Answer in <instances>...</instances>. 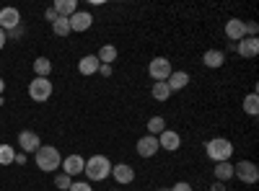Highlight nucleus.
I'll return each mask as SVG.
<instances>
[{"mask_svg": "<svg viewBox=\"0 0 259 191\" xmlns=\"http://www.w3.org/2000/svg\"><path fill=\"white\" fill-rule=\"evenodd\" d=\"M158 191H168V188H158Z\"/></svg>", "mask_w": 259, "mask_h": 191, "instance_id": "obj_39", "label": "nucleus"}, {"mask_svg": "<svg viewBox=\"0 0 259 191\" xmlns=\"http://www.w3.org/2000/svg\"><path fill=\"white\" fill-rule=\"evenodd\" d=\"M112 176L119 186H127V183H133L135 181V171H133V165H127V163H117L112 165Z\"/></svg>", "mask_w": 259, "mask_h": 191, "instance_id": "obj_14", "label": "nucleus"}, {"mask_svg": "<svg viewBox=\"0 0 259 191\" xmlns=\"http://www.w3.org/2000/svg\"><path fill=\"white\" fill-rule=\"evenodd\" d=\"M158 147H161V150H166V153H177L179 147H182V135L174 132V130H163L158 135Z\"/></svg>", "mask_w": 259, "mask_h": 191, "instance_id": "obj_7", "label": "nucleus"}, {"mask_svg": "<svg viewBox=\"0 0 259 191\" xmlns=\"http://www.w3.org/2000/svg\"><path fill=\"white\" fill-rule=\"evenodd\" d=\"M55 13L57 16H62V18H70L75 11H78V3H75V0H55Z\"/></svg>", "mask_w": 259, "mask_h": 191, "instance_id": "obj_19", "label": "nucleus"}, {"mask_svg": "<svg viewBox=\"0 0 259 191\" xmlns=\"http://www.w3.org/2000/svg\"><path fill=\"white\" fill-rule=\"evenodd\" d=\"M205 153H207V158H210L212 163H226V160H231V155H233V142L226 140V137H212V140L205 145Z\"/></svg>", "mask_w": 259, "mask_h": 191, "instance_id": "obj_3", "label": "nucleus"}, {"mask_svg": "<svg viewBox=\"0 0 259 191\" xmlns=\"http://www.w3.org/2000/svg\"><path fill=\"white\" fill-rule=\"evenodd\" d=\"M145 126H148V135L158 137V135H161V132L166 130V119H163V116H150Z\"/></svg>", "mask_w": 259, "mask_h": 191, "instance_id": "obj_23", "label": "nucleus"}, {"mask_svg": "<svg viewBox=\"0 0 259 191\" xmlns=\"http://www.w3.org/2000/svg\"><path fill=\"white\" fill-rule=\"evenodd\" d=\"M18 26H21L18 8H0V29H3V31H13Z\"/></svg>", "mask_w": 259, "mask_h": 191, "instance_id": "obj_9", "label": "nucleus"}, {"mask_svg": "<svg viewBox=\"0 0 259 191\" xmlns=\"http://www.w3.org/2000/svg\"><path fill=\"white\" fill-rule=\"evenodd\" d=\"M210 191H226V183H221V181H215V183L210 186Z\"/></svg>", "mask_w": 259, "mask_h": 191, "instance_id": "obj_34", "label": "nucleus"}, {"mask_svg": "<svg viewBox=\"0 0 259 191\" xmlns=\"http://www.w3.org/2000/svg\"><path fill=\"white\" fill-rule=\"evenodd\" d=\"M16 165H24L26 163V153H16V160H13Z\"/></svg>", "mask_w": 259, "mask_h": 191, "instance_id": "obj_33", "label": "nucleus"}, {"mask_svg": "<svg viewBox=\"0 0 259 191\" xmlns=\"http://www.w3.org/2000/svg\"><path fill=\"white\" fill-rule=\"evenodd\" d=\"M168 191H194V188H192L187 181H179V183H174V186H171Z\"/></svg>", "mask_w": 259, "mask_h": 191, "instance_id": "obj_30", "label": "nucleus"}, {"mask_svg": "<svg viewBox=\"0 0 259 191\" xmlns=\"http://www.w3.org/2000/svg\"><path fill=\"white\" fill-rule=\"evenodd\" d=\"M226 36L231 41H241L244 39V21L241 18H228L226 21Z\"/></svg>", "mask_w": 259, "mask_h": 191, "instance_id": "obj_18", "label": "nucleus"}, {"mask_svg": "<svg viewBox=\"0 0 259 191\" xmlns=\"http://www.w3.org/2000/svg\"><path fill=\"white\" fill-rule=\"evenodd\" d=\"M231 178H233V163H231V160L215 163V181L226 183V181H231Z\"/></svg>", "mask_w": 259, "mask_h": 191, "instance_id": "obj_20", "label": "nucleus"}, {"mask_svg": "<svg viewBox=\"0 0 259 191\" xmlns=\"http://www.w3.org/2000/svg\"><path fill=\"white\" fill-rule=\"evenodd\" d=\"M150 96H153L156 101H168V96H171V88L166 86V83H153V88H150Z\"/></svg>", "mask_w": 259, "mask_h": 191, "instance_id": "obj_25", "label": "nucleus"}, {"mask_svg": "<svg viewBox=\"0 0 259 191\" xmlns=\"http://www.w3.org/2000/svg\"><path fill=\"white\" fill-rule=\"evenodd\" d=\"M62 173L65 176H78V173H83V168H85V160L80 158V155H68V158H62Z\"/></svg>", "mask_w": 259, "mask_h": 191, "instance_id": "obj_13", "label": "nucleus"}, {"mask_svg": "<svg viewBox=\"0 0 259 191\" xmlns=\"http://www.w3.org/2000/svg\"><path fill=\"white\" fill-rule=\"evenodd\" d=\"M244 111H246L249 116H256V114H259V96H256L254 91L244 98Z\"/></svg>", "mask_w": 259, "mask_h": 191, "instance_id": "obj_26", "label": "nucleus"}, {"mask_svg": "<svg viewBox=\"0 0 259 191\" xmlns=\"http://www.w3.org/2000/svg\"><path fill=\"white\" fill-rule=\"evenodd\" d=\"M171 73H174V68H171V62H168L166 57H153V59H150V65H148V75L153 78L156 83H166Z\"/></svg>", "mask_w": 259, "mask_h": 191, "instance_id": "obj_6", "label": "nucleus"}, {"mask_svg": "<svg viewBox=\"0 0 259 191\" xmlns=\"http://www.w3.org/2000/svg\"><path fill=\"white\" fill-rule=\"evenodd\" d=\"M236 52L246 59L256 57L259 54V36H244L241 41H236Z\"/></svg>", "mask_w": 259, "mask_h": 191, "instance_id": "obj_11", "label": "nucleus"}, {"mask_svg": "<svg viewBox=\"0 0 259 191\" xmlns=\"http://www.w3.org/2000/svg\"><path fill=\"white\" fill-rule=\"evenodd\" d=\"M45 18H47V21H55V18H57V13H55V8H47V13H45Z\"/></svg>", "mask_w": 259, "mask_h": 191, "instance_id": "obj_35", "label": "nucleus"}, {"mask_svg": "<svg viewBox=\"0 0 259 191\" xmlns=\"http://www.w3.org/2000/svg\"><path fill=\"white\" fill-rule=\"evenodd\" d=\"M34 155H36V165H39L41 173H55L57 168L62 165V155H60L57 147H52V145H41Z\"/></svg>", "mask_w": 259, "mask_h": 191, "instance_id": "obj_1", "label": "nucleus"}, {"mask_svg": "<svg viewBox=\"0 0 259 191\" xmlns=\"http://www.w3.org/2000/svg\"><path fill=\"white\" fill-rule=\"evenodd\" d=\"M70 183H73V178H70V176H65V173H60V176L55 178L57 191H68V188H70Z\"/></svg>", "mask_w": 259, "mask_h": 191, "instance_id": "obj_28", "label": "nucleus"}, {"mask_svg": "<svg viewBox=\"0 0 259 191\" xmlns=\"http://www.w3.org/2000/svg\"><path fill=\"white\" fill-rule=\"evenodd\" d=\"M233 176L239 178L244 186H254L259 181V168L251 160H241V163H233Z\"/></svg>", "mask_w": 259, "mask_h": 191, "instance_id": "obj_4", "label": "nucleus"}, {"mask_svg": "<svg viewBox=\"0 0 259 191\" xmlns=\"http://www.w3.org/2000/svg\"><path fill=\"white\" fill-rule=\"evenodd\" d=\"M68 191H94V186H91L89 181H73Z\"/></svg>", "mask_w": 259, "mask_h": 191, "instance_id": "obj_29", "label": "nucleus"}, {"mask_svg": "<svg viewBox=\"0 0 259 191\" xmlns=\"http://www.w3.org/2000/svg\"><path fill=\"white\" fill-rule=\"evenodd\" d=\"M99 62L101 65H112V62L117 59V47H112V44H104L101 49H99Z\"/></svg>", "mask_w": 259, "mask_h": 191, "instance_id": "obj_22", "label": "nucleus"}, {"mask_svg": "<svg viewBox=\"0 0 259 191\" xmlns=\"http://www.w3.org/2000/svg\"><path fill=\"white\" fill-rule=\"evenodd\" d=\"M68 21H70V31H78V34H80V31H89V29H91L94 16H91L89 11H75Z\"/></svg>", "mask_w": 259, "mask_h": 191, "instance_id": "obj_12", "label": "nucleus"}, {"mask_svg": "<svg viewBox=\"0 0 259 191\" xmlns=\"http://www.w3.org/2000/svg\"><path fill=\"white\" fill-rule=\"evenodd\" d=\"M166 86L171 88V93H174V91H184V88L189 86V73H184V70H174V73L168 75Z\"/></svg>", "mask_w": 259, "mask_h": 191, "instance_id": "obj_16", "label": "nucleus"}, {"mask_svg": "<svg viewBox=\"0 0 259 191\" xmlns=\"http://www.w3.org/2000/svg\"><path fill=\"white\" fill-rule=\"evenodd\" d=\"M6 41H8V36H6V31H3V29H0V49L6 47Z\"/></svg>", "mask_w": 259, "mask_h": 191, "instance_id": "obj_36", "label": "nucleus"}, {"mask_svg": "<svg viewBox=\"0 0 259 191\" xmlns=\"http://www.w3.org/2000/svg\"><path fill=\"white\" fill-rule=\"evenodd\" d=\"M52 96V80L50 78H34L29 83V98L36 103H45Z\"/></svg>", "mask_w": 259, "mask_h": 191, "instance_id": "obj_5", "label": "nucleus"}, {"mask_svg": "<svg viewBox=\"0 0 259 191\" xmlns=\"http://www.w3.org/2000/svg\"><path fill=\"white\" fill-rule=\"evenodd\" d=\"M3 91H6V80L0 78V96H3Z\"/></svg>", "mask_w": 259, "mask_h": 191, "instance_id": "obj_37", "label": "nucleus"}, {"mask_svg": "<svg viewBox=\"0 0 259 191\" xmlns=\"http://www.w3.org/2000/svg\"><path fill=\"white\" fill-rule=\"evenodd\" d=\"M6 36H8V39H13V41H16V39H21V36H24V26H18V29H13V31H6Z\"/></svg>", "mask_w": 259, "mask_h": 191, "instance_id": "obj_31", "label": "nucleus"}, {"mask_svg": "<svg viewBox=\"0 0 259 191\" xmlns=\"http://www.w3.org/2000/svg\"><path fill=\"white\" fill-rule=\"evenodd\" d=\"M34 73H36V78H50L52 62H50L47 57H36V59H34Z\"/></svg>", "mask_w": 259, "mask_h": 191, "instance_id": "obj_21", "label": "nucleus"}, {"mask_svg": "<svg viewBox=\"0 0 259 191\" xmlns=\"http://www.w3.org/2000/svg\"><path fill=\"white\" fill-rule=\"evenodd\" d=\"M3 103H6V98H3V96H0V106H3Z\"/></svg>", "mask_w": 259, "mask_h": 191, "instance_id": "obj_38", "label": "nucleus"}, {"mask_svg": "<svg viewBox=\"0 0 259 191\" xmlns=\"http://www.w3.org/2000/svg\"><path fill=\"white\" fill-rule=\"evenodd\" d=\"M52 31H55L57 36H68V34H73V31H70V21H68V18H62V16H57V18L52 21Z\"/></svg>", "mask_w": 259, "mask_h": 191, "instance_id": "obj_24", "label": "nucleus"}, {"mask_svg": "<svg viewBox=\"0 0 259 191\" xmlns=\"http://www.w3.org/2000/svg\"><path fill=\"white\" fill-rule=\"evenodd\" d=\"M99 73H101L104 78H109V75H112V65H99Z\"/></svg>", "mask_w": 259, "mask_h": 191, "instance_id": "obj_32", "label": "nucleus"}, {"mask_svg": "<svg viewBox=\"0 0 259 191\" xmlns=\"http://www.w3.org/2000/svg\"><path fill=\"white\" fill-rule=\"evenodd\" d=\"M99 57L96 54H85V57H80L78 59V73L83 75V78H89V75H94V73H99Z\"/></svg>", "mask_w": 259, "mask_h": 191, "instance_id": "obj_15", "label": "nucleus"}, {"mask_svg": "<svg viewBox=\"0 0 259 191\" xmlns=\"http://www.w3.org/2000/svg\"><path fill=\"white\" fill-rule=\"evenodd\" d=\"M135 150H138V155H140V158H153V155L161 150V147H158V137H153V135H145V137H140Z\"/></svg>", "mask_w": 259, "mask_h": 191, "instance_id": "obj_10", "label": "nucleus"}, {"mask_svg": "<svg viewBox=\"0 0 259 191\" xmlns=\"http://www.w3.org/2000/svg\"><path fill=\"white\" fill-rule=\"evenodd\" d=\"M223 62H226V52H221V49H207V52L202 54V65L210 68V70L223 68Z\"/></svg>", "mask_w": 259, "mask_h": 191, "instance_id": "obj_17", "label": "nucleus"}, {"mask_svg": "<svg viewBox=\"0 0 259 191\" xmlns=\"http://www.w3.org/2000/svg\"><path fill=\"white\" fill-rule=\"evenodd\" d=\"M13 160H16L13 145H0V165H13Z\"/></svg>", "mask_w": 259, "mask_h": 191, "instance_id": "obj_27", "label": "nucleus"}, {"mask_svg": "<svg viewBox=\"0 0 259 191\" xmlns=\"http://www.w3.org/2000/svg\"><path fill=\"white\" fill-rule=\"evenodd\" d=\"M83 173L89 176V181H104V178H109L112 176V160L106 158V155H94V158L85 160Z\"/></svg>", "mask_w": 259, "mask_h": 191, "instance_id": "obj_2", "label": "nucleus"}, {"mask_svg": "<svg viewBox=\"0 0 259 191\" xmlns=\"http://www.w3.org/2000/svg\"><path fill=\"white\" fill-rule=\"evenodd\" d=\"M18 147H21V153H36L39 147H41V140H39V135L36 132H31V130H24L18 135Z\"/></svg>", "mask_w": 259, "mask_h": 191, "instance_id": "obj_8", "label": "nucleus"}, {"mask_svg": "<svg viewBox=\"0 0 259 191\" xmlns=\"http://www.w3.org/2000/svg\"><path fill=\"white\" fill-rule=\"evenodd\" d=\"M112 191H119V188H112Z\"/></svg>", "mask_w": 259, "mask_h": 191, "instance_id": "obj_40", "label": "nucleus"}]
</instances>
